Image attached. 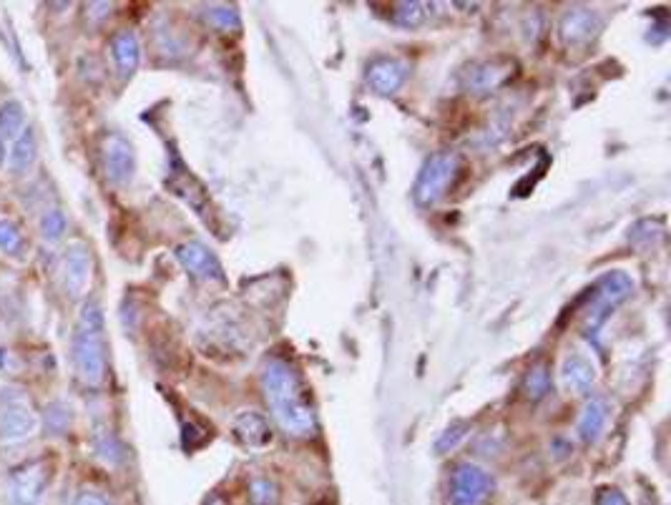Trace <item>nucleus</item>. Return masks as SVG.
I'll list each match as a JSON object with an SVG mask.
<instances>
[{"label":"nucleus","instance_id":"nucleus-1","mask_svg":"<svg viewBox=\"0 0 671 505\" xmlns=\"http://www.w3.org/2000/svg\"><path fill=\"white\" fill-rule=\"evenodd\" d=\"M264 400H267L272 418L277 420L279 428L292 438H310L317 430V415L312 408V400L302 385L295 367L282 360L264 362L262 377Z\"/></svg>","mask_w":671,"mask_h":505},{"label":"nucleus","instance_id":"nucleus-2","mask_svg":"<svg viewBox=\"0 0 671 505\" xmlns=\"http://www.w3.org/2000/svg\"><path fill=\"white\" fill-rule=\"evenodd\" d=\"M71 360L78 380L83 385H101L106 375V342H104V310L99 302L88 299L78 315L76 335L71 342Z\"/></svg>","mask_w":671,"mask_h":505},{"label":"nucleus","instance_id":"nucleus-3","mask_svg":"<svg viewBox=\"0 0 671 505\" xmlns=\"http://www.w3.org/2000/svg\"><path fill=\"white\" fill-rule=\"evenodd\" d=\"M634 292V282L629 279V274L624 272H609L599 279V282L591 287L589 297H586V310H584V322H581V330L586 337H594L596 332L604 327V322L609 320L611 312L619 305H624L626 299Z\"/></svg>","mask_w":671,"mask_h":505},{"label":"nucleus","instance_id":"nucleus-4","mask_svg":"<svg viewBox=\"0 0 671 505\" xmlns=\"http://www.w3.org/2000/svg\"><path fill=\"white\" fill-rule=\"evenodd\" d=\"M38 428V415L31 400L18 387L0 390V443H21Z\"/></svg>","mask_w":671,"mask_h":505},{"label":"nucleus","instance_id":"nucleus-5","mask_svg":"<svg viewBox=\"0 0 671 505\" xmlns=\"http://www.w3.org/2000/svg\"><path fill=\"white\" fill-rule=\"evenodd\" d=\"M455 174H458V156L448 154H435L425 161L423 171L418 174V181H415V201H418L420 207H430L440 196L448 191V186L453 184Z\"/></svg>","mask_w":671,"mask_h":505},{"label":"nucleus","instance_id":"nucleus-6","mask_svg":"<svg viewBox=\"0 0 671 505\" xmlns=\"http://www.w3.org/2000/svg\"><path fill=\"white\" fill-rule=\"evenodd\" d=\"M493 493V478L481 465L463 463L450 475V505H483Z\"/></svg>","mask_w":671,"mask_h":505},{"label":"nucleus","instance_id":"nucleus-7","mask_svg":"<svg viewBox=\"0 0 671 505\" xmlns=\"http://www.w3.org/2000/svg\"><path fill=\"white\" fill-rule=\"evenodd\" d=\"M51 480V468L46 460H33L13 470L8 483V505H41L43 493Z\"/></svg>","mask_w":671,"mask_h":505},{"label":"nucleus","instance_id":"nucleus-8","mask_svg":"<svg viewBox=\"0 0 671 505\" xmlns=\"http://www.w3.org/2000/svg\"><path fill=\"white\" fill-rule=\"evenodd\" d=\"M106 179L114 186H126L136 174V154L129 139L121 134H109L101 144Z\"/></svg>","mask_w":671,"mask_h":505},{"label":"nucleus","instance_id":"nucleus-9","mask_svg":"<svg viewBox=\"0 0 671 505\" xmlns=\"http://www.w3.org/2000/svg\"><path fill=\"white\" fill-rule=\"evenodd\" d=\"M91 282V252L83 242H71L63 252V289L71 299H81Z\"/></svg>","mask_w":671,"mask_h":505},{"label":"nucleus","instance_id":"nucleus-10","mask_svg":"<svg viewBox=\"0 0 671 505\" xmlns=\"http://www.w3.org/2000/svg\"><path fill=\"white\" fill-rule=\"evenodd\" d=\"M176 259L191 277L202 279V282H224V269L219 259L214 257L212 249H207L199 242H186L176 247Z\"/></svg>","mask_w":671,"mask_h":505},{"label":"nucleus","instance_id":"nucleus-11","mask_svg":"<svg viewBox=\"0 0 671 505\" xmlns=\"http://www.w3.org/2000/svg\"><path fill=\"white\" fill-rule=\"evenodd\" d=\"M601 18L594 11H586V8H571L561 16L558 23V33H561V41L566 46H586V43L594 41L601 33Z\"/></svg>","mask_w":671,"mask_h":505},{"label":"nucleus","instance_id":"nucleus-12","mask_svg":"<svg viewBox=\"0 0 671 505\" xmlns=\"http://www.w3.org/2000/svg\"><path fill=\"white\" fill-rule=\"evenodd\" d=\"M513 63L508 58H493V61L470 63L463 73V86L473 93L496 91L503 81L511 78Z\"/></svg>","mask_w":671,"mask_h":505},{"label":"nucleus","instance_id":"nucleus-13","mask_svg":"<svg viewBox=\"0 0 671 505\" xmlns=\"http://www.w3.org/2000/svg\"><path fill=\"white\" fill-rule=\"evenodd\" d=\"M408 78V66L395 58H377L367 68V83L377 96H393Z\"/></svg>","mask_w":671,"mask_h":505},{"label":"nucleus","instance_id":"nucleus-14","mask_svg":"<svg viewBox=\"0 0 671 505\" xmlns=\"http://www.w3.org/2000/svg\"><path fill=\"white\" fill-rule=\"evenodd\" d=\"M111 61H114L116 73H119L121 78L134 76L141 61V48L134 33L121 31L111 38Z\"/></svg>","mask_w":671,"mask_h":505},{"label":"nucleus","instance_id":"nucleus-15","mask_svg":"<svg viewBox=\"0 0 671 505\" xmlns=\"http://www.w3.org/2000/svg\"><path fill=\"white\" fill-rule=\"evenodd\" d=\"M234 433L247 448H267L272 443V428L259 413H242L234 420Z\"/></svg>","mask_w":671,"mask_h":505},{"label":"nucleus","instance_id":"nucleus-16","mask_svg":"<svg viewBox=\"0 0 671 505\" xmlns=\"http://www.w3.org/2000/svg\"><path fill=\"white\" fill-rule=\"evenodd\" d=\"M561 377H563V385H566L568 390L579 392V395H586V392H589L596 382V367L591 365V360H586V357L571 355L563 360Z\"/></svg>","mask_w":671,"mask_h":505},{"label":"nucleus","instance_id":"nucleus-17","mask_svg":"<svg viewBox=\"0 0 671 505\" xmlns=\"http://www.w3.org/2000/svg\"><path fill=\"white\" fill-rule=\"evenodd\" d=\"M606 420H609V405H606V400L591 397V400L584 405V410H581L579 425H576L581 440H584V443H596L599 435L604 433Z\"/></svg>","mask_w":671,"mask_h":505},{"label":"nucleus","instance_id":"nucleus-18","mask_svg":"<svg viewBox=\"0 0 671 505\" xmlns=\"http://www.w3.org/2000/svg\"><path fill=\"white\" fill-rule=\"evenodd\" d=\"M36 159H38L36 134H33V129H26L18 139H13L11 151H8V169H11L13 174H26V171L36 164Z\"/></svg>","mask_w":671,"mask_h":505},{"label":"nucleus","instance_id":"nucleus-19","mask_svg":"<svg viewBox=\"0 0 671 505\" xmlns=\"http://www.w3.org/2000/svg\"><path fill=\"white\" fill-rule=\"evenodd\" d=\"M26 131V106L21 101L0 104V139H18Z\"/></svg>","mask_w":671,"mask_h":505},{"label":"nucleus","instance_id":"nucleus-20","mask_svg":"<svg viewBox=\"0 0 671 505\" xmlns=\"http://www.w3.org/2000/svg\"><path fill=\"white\" fill-rule=\"evenodd\" d=\"M91 443L96 458L104 460L106 465H119L121 460H124V450H121L119 440H116V435L111 433L106 425H96V428H93Z\"/></svg>","mask_w":671,"mask_h":505},{"label":"nucleus","instance_id":"nucleus-21","mask_svg":"<svg viewBox=\"0 0 671 505\" xmlns=\"http://www.w3.org/2000/svg\"><path fill=\"white\" fill-rule=\"evenodd\" d=\"M73 425V410L68 402L56 400L43 410V428L48 435H66Z\"/></svg>","mask_w":671,"mask_h":505},{"label":"nucleus","instance_id":"nucleus-22","mask_svg":"<svg viewBox=\"0 0 671 505\" xmlns=\"http://www.w3.org/2000/svg\"><path fill=\"white\" fill-rule=\"evenodd\" d=\"M388 8V18L398 26L405 28H415L425 21V3H418V0H403V3H390Z\"/></svg>","mask_w":671,"mask_h":505},{"label":"nucleus","instance_id":"nucleus-23","mask_svg":"<svg viewBox=\"0 0 671 505\" xmlns=\"http://www.w3.org/2000/svg\"><path fill=\"white\" fill-rule=\"evenodd\" d=\"M204 21L212 28H217V31H239V26H242L237 8L222 6V3L204 6Z\"/></svg>","mask_w":671,"mask_h":505},{"label":"nucleus","instance_id":"nucleus-24","mask_svg":"<svg viewBox=\"0 0 671 505\" xmlns=\"http://www.w3.org/2000/svg\"><path fill=\"white\" fill-rule=\"evenodd\" d=\"M548 390H551V370L543 362H538V365H533L528 370L526 382H523V392H526L528 400H541V397L548 395Z\"/></svg>","mask_w":671,"mask_h":505},{"label":"nucleus","instance_id":"nucleus-25","mask_svg":"<svg viewBox=\"0 0 671 505\" xmlns=\"http://www.w3.org/2000/svg\"><path fill=\"white\" fill-rule=\"evenodd\" d=\"M0 252L11 254V257L23 254V234L11 219H0Z\"/></svg>","mask_w":671,"mask_h":505},{"label":"nucleus","instance_id":"nucleus-26","mask_svg":"<svg viewBox=\"0 0 671 505\" xmlns=\"http://www.w3.org/2000/svg\"><path fill=\"white\" fill-rule=\"evenodd\" d=\"M249 500L254 505H277L279 490L269 478H254L249 483Z\"/></svg>","mask_w":671,"mask_h":505},{"label":"nucleus","instance_id":"nucleus-27","mask_svg":"<svg viewBox=\"0 0 671 505\" xmlns=\"http://www.w3.org/2000/svg\"><path fill=\"white\" fill-rule=\"evenodd\" d=\"M66 227V214L61 209H51V212H46L41 217V234L46 242H58L66 234Z\"/></svg>","mask_w":671,"mask_h":505},{"label":"nucleus","instance_id":"nucleus-28","mask_svg":"<svg viewBox=\"0 0 671 505\" xmlns=\"http://www.w3.org/2000/svg\"><path fill=\"white\" fill-rule=\"evenodd\" d=\"M468 430H470V428H468V425H465V423H455V425H450V428L445 430V433L438 438V443H435V450H438L440 455H445V453H450V450H455V448H458V445L465 440V435H468Z\"/></svg>","mask_w":671,"mask_h":505},{"label":"nucleus","instance_id":"nucleus-29","mask_svg":"<svg viewBox=\"0 0 671 505\" xmlns=\"http://www.w3.org/2000/svg\"><path fill=\"white\" fill-rule=\"evenodd\" d=\"M596 505H631V503L619 488H601L599 495H596Z\"/></svg>","mask_w":671,"mask_h":505},{"label":"nucleus","instance_id":"nucleus-30","mask_svg":"<svg viewBox=\"0 0 671 505\" xmlns=\"http://www.w3.org/2000/svg\"><path fill=\"white\" fill-rule=\"evenodd\" d=\"M73 505H114L109 498H106L104 493H99V490H81V493L76 495V500H73Z\"/></svg>","mask_w":671,"mask_h":505},{"label":"nucleus","instance_id":"nucleus-31","mask_svg":"<svg viewBox=\"0 0 671 505\" xmlns=\"http://www.w3.org/2000/svg\"><path fill=\"white\" fill-rule=\"evenodd\" d=\"M3 159H6V146H3V139H0V164H3Z\"/></svg>","mask_w":671,"mask_h":505}]
</instances>
